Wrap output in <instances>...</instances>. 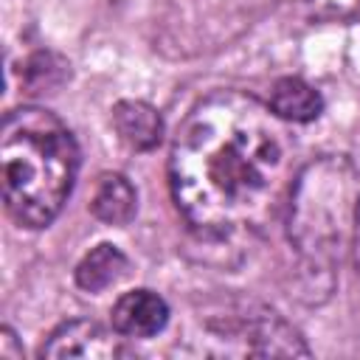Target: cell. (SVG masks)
<instances>
[{
  "mask_svg": "<svg viewBox=\"0 0 360 360\" xmlns=\"http://www.w3.org/2000/svg\"><path fill=\"white\" fill-rule=\"evenodd\" d=\"M292 180V141L284 121L248 93L205 96L174 135L172 197L202 239L262 228L276 217Z\"/></svg>",
  "mask_w": 360,
  "mask_h": 360,
  "instance_id": "6da1fadb",
  "label": "cell"
},
{
  "mask_svg": "<svg viewBox=\"0 0 360 360\" xmlns=\"http://www.w3.org/2000/svg\"><path fill=\"white\" fill-rule=\"evenodd\" d=\"M76 172V138L53 112L20 107L6 115L0 132L3 200L20 225H51L73 191Z\"/></svg>",
  "mask_w": 360,
  "mask_h": 360,
  "instance_id": "7a4b0ae2",
  "label": "cell"
},
{
  "mask_svg": "<svg viewBox=\"0 0 360 360\" xmlns=\"http://www.w3.org/2000/svg\"><path fill=\"white\" fill-rule=\"evenodd\" d=\"M357 202V174L346 158H318L292 180L287 236L312 301H318V292L329 295L335 284Z\"/></svg>",
  "mask_w": 360,
  "mask_h": 360,
  "instance_id": "3957f363",
  "label": "cell"
},
{
  "mask_svg": "<svg viewBox=\"0 0 360 360\" xmlns=\"http://www.w3.org/2000/svg\"><path fill=\"white\" fill-rule=\"evenodd\" d=\"M205 340L217 343L211 354H256V357H307L304 338L273 309L259 304H236L202 321Z\"/></svg>",
  "mask_w": 360,
  "mask_h": 360,
  "instance_id": "277c9868",
  "label": "cell"
},
{
  "mask_svg": "<svg viewBox=\"0 0 360 360\" xmlns=\"http://www.w3.org/2000/svg\"><path fill=\"white\" fill-rule=\"evenodd\" d=\"M42 357L65 360V357H82V360H110L121 354L118 340L98 326L96 321H68L56 326L48 340L39 349Z\"/></svg>",
  "mask_w": 360,
  "mask_h": 360,
  "instance_id": "5b68a950",
  "label": "cell"
},
{
  "mask_svg": "<svg viewBox=\"0 0 360 360\" xmlns=\"http://www.w3.org/2000/svg\"><path fill=\"white\" fill-rule=\"evenodd\" d=\"M169 323V304L152 290L124 292L112 307V329L124 338H155Z\"/></svg>",
  "mask_w": 360,
  "mask_h": 360,
  "instance_id": "8992f818",
  "label": "cell"
},
{
  "mask_svg": "<svg viewBox=\"0 0 360 360\" xmlns=\"http://www.w3.org/2000/svg\"><path fill=\"white\" fill-rule=\"evenodd\" d=\"M112 127L121 135V141L138 152L155 149L163 135V118L160 112L146 101H118L112 107Z\"/></svg>",
  "mask_w": 360,
  "mask_h": 360,
  "instance_id": "52a82bcc",
  "label": "cell"
},
{
  "mask_svg": "<svg viewBox=\"0 0 360 360\" xmlns=\"http://www.w3.org/2000/svg\"><path fill=\"white\" fill-rule=\"evenodd\" d=\"M267 104L281 121H290V124H309L323 112L321 93L312 84H307L304 79H295V76L278 79L270 90Z\"/></svg>",
  "mask_w": 360,
  "mask_h": 360,
  "instance_id": "ba28073f",
  "label": "cell"
},
{
  "mask_svg": "<svg viewBox=\"0 0 360 360\" xmlns=\"http://www.w3.org/2000/svg\"><path fill=\"white\" fill-rule=\"evenodd\" d=\"M129 270V259L110 242L96 245L79 264H76V284L84 292H101L112 284H118Z\"/></svg>",
  "mask_w": 360,
  "mask_h": 360,
  "instance_id": "9c48e42d",
  "label": "cell"
},
{
  "mask_svg": "<svg viewBox=\"0 0 360 360\" xmlns=\"http://www.w3.org/2000/svg\"><path fill=\"white\" fill-rule=\"evenodd\" d=\"M138 208V194L132 188V183L124 174H101L90 211L96 219L107 222V225H127L135 217Z\"/></svg>",
  "mask_w": 360,
  "mask_h": 360,
  "instance_id": "30bf717a",
  "label": "cell"
},
{
  "mask_svg": "<svg viewBox=\"0 0 360 360\" xmlns=\"http://www.w3.org/2000/svg\"><path fill=\"white\" fill-rule=\"evenodd\" d=\"M22 357V346L17 343L14 332L8 326H3L0 332V360H20Z\"/></svg>",
  "mask_w": 360,
  "mask_h": 360,
  "instance_id": "8fae6325",
  "label": "cell"
},
{
  "mask_svg": "<svg viewBox=\"0 0 360 360\" xmlns=\"http://www.w3.org/2000/svg\"><path fill=\"white\" fill-rule=\"evenodd\" d=\"M354 262H357V273H360V202L354 211Z\"/></svg>",
  "mask_w": 360,
  "mask_h": 360,
  "instance_id": "7c38bea8",
  "label": "cell"
}]
</instances>
